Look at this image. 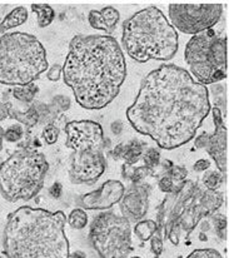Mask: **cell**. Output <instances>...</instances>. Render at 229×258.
I'll return each mask as SVG.
<instances>
[{
  "label": "cell",
  "mask_w": 229,
  "mask_h": 258,
  "mask_svg": "<svg viewBox=\"0 0 229 258\" xmlns=\"http://www.w3.org/2000/svg\"><path fill=\"white\" fill-rule=\"evenodd\" d=\"M209 112L205 86L185 69L168 64L143 79L134 103L127 109V118L138 133L172 151L194 138Z\"/></svg>",
  "instance_id": "cell-1"
},
{
  "label": "cell",
  "mask_w": 229,
  "mask_h": 258,
  "mask_svg": "<svg viewBox=\"0 0 229 258\" xmlns=\"http://www.w3.org/2000/svg\"><path fill=\"white\" fill-rule=\"evenodd\" d=\"M64 83L82 108L99 110L119 94L127 77L122 48L110 35H77L63 66Z\"/></svg>",
  "instance_id": "cell-2"
},
{
  "label": "cell",
  "mask_w": 229,
  "mask_h": 258,
  "mask_svg": "<svg viewBox=\"0 0 229 258\" xmlns=\"http://www.w3.org/2000/svg\"><path fill=\"white\" fill-rule=\"evenodd\" d=\"M64 212L24 206L8 216L3 248L7 258H69Z\"/></svg>",
  "instance_id": "cell-3"
},
{
  "label": "cell",
  "mask_w": 229,
  "mask_h": 258,
  "mask_svg": "<svg viewBox=\"0 0 229 258\" xmlns=\"http://www.w3.org/2000/svg\"><path fill=\"white\" fill-rule=\"evenodd\" d=\"M123 46L138 63L171 60L179 48L178 34L157 7H148L123 23Z\"/></svg>",
  "instance_id": "cell-4"
},
{
  "label": "cell",
  "mask_w": 229,
  "mask_h": 258,
  "mask_svg": "<svg viewBox=\"0 0 229 258\" xmlns=\"http://www.w3.org/2000/svg\"><path fill=\"white\" fill-rule=\"evenodd\" d=\"M43 44L27 33H5L0 38V84H32L48 69Z\"/></svg>",
  "instance_id": "cell-5"
},
{
  "label": "cell",
  "mask_w": 229,
  "mask_h": 258,
  "mask_svg": "<svg viewBox=\"0 0 229 258\" xmlns=\"http://www.w3.org/2000/svg\"><path fill=\"white\" fill-rule=\"evenodd\" d=\"M49 163L34 149L14 152L0 164V193L8 202L30 201L44 185Z\"/></svg>",
  "instance_id": "cell-6"
},
{
  "label": "cell",
  "mask_w": 229,
  "mask_h": 258,
  "mask_svg": "<svg viewBox=\"0 0 229 258\" xmlns=\"http://www.w3.org/2000/svg\"><path fill=\"white\" fill-rule=\"evenodd\" d=\"M184 59L198 83H218L228 77V38L218 37L213 29L193 35Z\"/></svg>",
  "instance_id": "cell-7"
},
{
  "label": "cell",
  "mask_w": 229,
  "mask_h": 258,
  "mask_svg": "<svg viewBox=\"0 0 229 258\" xmlns=\"http://www.w3.org/2000/svg\"><path fill=\"white\" fill-rule=\"evenodd\" d=\"M89 239L100 258H128L132 252L130 222L112 212L100 213L93 219Z\"/></svg>",
  "instance_id": "cell-8"
},
{
  "label": "cell",
  "mask_w": 229,
  "mask_h": 258,
  "mask_svg": "<svg viewBox=\"0 0 229 258\" xmlns=\"http://www.w3.org/2000/svg\"><path fill=\"white\" fill-rule=\"evenodd\" d=\"M222 14V4H169L168 7L172 27L190 35L212 29Z\"/></svg>",
  "instance_id": "cell-9"
},
{
  "label": "cell",
  "mask_w": 229,
  "mask_h": 258,
  "mask_svg": "<svg viewBox=\"0 0 229 258\" xmlns=\"http://www.w3.org/2000/svg\"><path fill=\"white\" fill-rule=\"evenodd\" d=\"M213 113L214 133H202L195 138V148H205L219 172L227 178L228 174V128L225 127L222 113L218 107L210 108Z\"/></svg>",
  "instance_id": "cell-10"
},
{
  "label": "cell",
  "mask_w": 229,
  "mask_h": 258,
  "mask_svg": "<svg viewBox=\"0 0 229 258\" xmlns=\"http://www.w3.org/2000/svg\"><path fill=\"white\" fill-rule=\"evenodd\" d=\"M107 168L103 151L88 149L74 152L70 159L69 177L74 184H92L97 182Z\"/></svg>",
  "instance_id": "cell-11"
},
{
  "label": "cell",
  "mask_w": 229,
  "mask_h": 258,
  "mask_svg": "<svg viewBox=\"0 0 229 258\" xmlns=\"http://www.w3.org/2000/svg\"><path fill=\"white\" fill-rule=\"evenodd\" d=\"M66 148L74 152L97 149L104 147V132L102 125L93 120H73L65 125Z\"/></svg>",
  "instance_id": "cell-12"
},
{
  "label": "cell",
  "mask_w": 229,
  "mask_h": 258,
  "mask_svg": "<svg viewBox=\"0 0 229 258\" xmlns=\"http://www.w3.org/2000/svg\"><path fill=\"white\" fill-rule=\"evenodd\" d=\"M125 187L120 180L110 179L103 183L98 189L87 193L79 197L78 205L86 210H109L113 206L120 202Z\"/></svg>",
  "instance_id": "cell-13"
},
{
  "label": "cell",
  "mask_w": 229,
  "mask_h": 258,
  "mask_svg": "<svg viewBox=\"0 0 229 258\" xmlns=\"http://www.w3.org/2000/svg\"><path fill=\"white\" fill-rule=\"evenodd\" d=\"M150 192V185L145 183H135L130 185L119 202L123 217L128 221H141L148 213Z\"/></svg>",
  "instance_id": "cell-14"
},
{
  "label": "cell",
  "mask_w": 229,
  "mask_h": 258,
  "mask_svg": "<svg viewBox=\"0 0 229 258\" xmlns=\"http://www.w3.org/2000/svg\"><path fill=\"white\" fill-rule=\"evenodd\" d=\"M200 192H202V189H200L199 185H198L194 195H193L192 200H190L189 203L185 206L183 212H182L181 217H179V227L185 232V237H187V238L189 237V234L194 231L197 224L199 223L204 217L212 216L207 210H205L204 206L199 202V200H198Z\"/></svg>",
  "instance_id": "cell-15"
},
{
  "label": "cell",
  "mask_w": 229,
  "mask_h": 258,
  "mask_svg": "<svg viewBox=\"0 0 229 258\" xmlns=\"http://www.w3.org/2000/svg\"><path fill=\"white\" fill-rule=\"evenodd\" d=\"M119 20V12L113 7H105L102 10H91L88 15L91 27L97 30H102L105 34H112Z\"/></svg>",
  "instance_id": "cell-16"
},
{
  "label": "cell",
  "mask_w": 229,
  "mask_h": 258,
  "mask_svg": "<svg viewBox=\"0 0 229 258\" xmlns=\"http://www.w3.org/2000/svg\"><path fill=\"white\" fill-rule=\"evenodd\" d=\"M144 151H145V143L139 141V139L134 138L128 142V143H123L122 159L124 161V164L134 166L135 163L140 161Z\"/></svg>",
  "instance_id": "cell-17"
},
{
  "label": "cell",
  "mask_w": 229,
  "mask_h": 258,
  "mask_svg": "<svg viewBox=\"0 0 229 258\" xmlns=\"http://www.w3.org/2000/svg\"><path fill=\"white\" fill-rule=\"evenodd\" d=\"M8 113H9V117L12 119L18 120L19 123L24 124L25 127L33 128L39 123V114H38L37 109H35L34 105H30L25 112H20V110L15 109L12 105V103H9L8 105Z\"/></svg>",
  "instance_id": "cell-18"
},
{
  "label": "cell",
  "mask_w": 229,
  "mask_h": 258,
  "mask_svg": "<svg viewBox=\"0 0 229 258\" xmlns=\"http://www.w3.org/2000/svg\"><path fill=\"white\" fill-rule=\"evenodd\" d=\"M28 20V10L24 7H18L13 9L7 17L4 18L2 23H0V33L5 34L7 30L17 28L19 25L24 24Z\"/></svg>",
  "instance_id": "cell-19"
},
{
  "label": "cell",
  "mask_w": 229,
  "mask_h": 258,
  "mask_svg": "<svg viewBox=\"0 0 229 258\" xmlns=\"http://www.w3.org/2000/svg\"><path fill=\"white\" fill-rule=\"evenodd\" d=\"M32 10L37 14L39 28H46L51 24V22L55 18V12L48 4H33Z\"/></svg>",
  "instance_id": "cell-20"
},
{
  "label": "cell",
  "mask_w": 229,
  "mask_h": 258,
  "mask_svg": "<svg viewBox=\"0 0 229 258\" xmlns=\"http://www.w3.org/2000/svg\"><path fill=\"white\" fill-rule=\"evenodd\" d=\"M39 92V88L35 84H28V86H23V87H17L13 89V97L15 99H18L19 102L25 103V104H29L34 100L35 95L38 94Z\"/></svg>",
  "instance_id": "cell-21"
},
{
  "label": "cell",
  "mask_w": 229,
  "mask_h": 258,
  "mask_svg": "<svg viewBox=\"0 0 229 258\" xmlns=\"http://www.w3.org/2000/svg\"><path fill=\"white\" fill-rule=\"evenodd\" d=\"M141 159H143L144 167L148 169L149 173H150V175H156V169L161 166V162H162L161 153H159L158 149L153 148V147L145 149L143 156H141Z\"/></svg>",
  "instance_id": "cell-22"
},
{
  "label": "cell",
  "mask_w": 229,
  "mask_h": 258,
  "mask_svg": "<svg viewBox=\"0 0 229 258\" xmlns=\"http://www.w3.org/2000/svg\"><path fill=\"white\" fill-rule=\"evenodd\" d=\"M156 229V221H153V219H145V221H139L138 223L135 224L134 233L140 241L146 242L148 239L151 238V236L154 234Z\"/></svg>",
  "instance_id": "cell-23"
},
{
  "label": "cell",
  "mask_w": 229,
  "mask_h": 258,
  "mask_svg": "<svg viewBox=\"0 0 229 258\" xmlns=\"http://www.w3.org/2000/svg\"><path fill=\"white\" fill-rule=\"evenodd\" d=\"M122 174L125 179L130 180L133 184H135V183H140L141 180L146 177V175H150V173H149L148 169H146L144 166L137 167V168H133V166L123 164Z\"/></svg>",
  "instance_id": "cell-24"
},
{
  "label": "cell",
  "mask_w": 229,
  "mask_h": 258,
  "mask_svg": "<svg viewBox=\"0 0 229 258\" xmlns=\"http://www.w3.org/2000/svg\"><path fill=\"white\" fill-rule=\"evenodd\" d=\"M203 184L205 185L207 189L210 190H218V188L222 187L223 182L227 180V178L222 174L219 171H205L202 177Z\"/></svg>",
  "instance_id": "cell-25"
},
{
  "label": "cell",
  "mask_w": 229,
  "mask_h": 258,
  "mask_svg": "<svg viewBox=\"0 0 229 258\" xmlns=\"http://www.w3.org/2000/svg\"><path fill=\"white\" fill-rule=\"evenodd\" d=\"M158 187L162 192L167 193V195H176V193H178L183 188L172 179V177L168 174L167 171H162L161 175H159Z\"/></svg>",
  "instance_id": "cell-26"
},
{
  "label": "cell",
  "mask_w": 229,
  "mask_h": 258,
  "mask_svg": "<svg viewBox=\"0 0 229 258\" xmlns=\"http://www.w3.org/2000/svg\"><path fill=\"white\" fill-rule=\"evenodd\" d=\"M68 223L71 228L74 229H83L88 224V215L83 208H75L70 212L68 217Z\"/></svg>",
  "instance_id": "cell-27"
},
{
  "label": "cell",
  "mask_w": 229,
  "mask_h": 258,
  "mask_svg": "<svg viewBox=\"0 0 229 258\" xmlns=\"http://www.w3.org/2000/svg\"><path fill=\"white\" fill-rule=\"evenodd\" d=\"M213 226L215 228V234L223 241H227L228 238V221L227 217L223 215H212L210 216Z\"/></svg>",
  "instance_id": "cell-28"
},
{
  "label": "cell",
  "mask_w": 229,
  "mask_h": 258,
  "mask_svg": "<svg viewBox=\"0 0 229 258\" xmlns=\"http://www.w3.org/2000/svg\"><path fill=\"white\" fill-rule=\"evenodd\" d=\"M151 241H150V247H151V251H153L154 256L158 258L163 252V229L158 228L157 227L156 232L154 234L151 236Z\"/></svg>",
  "instance_id": "cell-29"
},
{
  "label": "cell",
  "mask_w": 229,
  "mask_h": 258,
  "mask_svg": "<svg viewBox=\"0 0 229 258\" xmlns=\"http://www.w3.org/2000/svg\"><path fill=\"white\" fill-rule=\"evenodd\" d=\"M59 134H60V129L56 127V125L51 124L50 123V124H46L44 129H43L42 138L46 144L51 146V144H54L58 142Z\"/></svg>",
  "instance_id": "cell-30"
},
{
  "label": "cell",
  "mask_w": 229,
  "mask_h": 258,
  "mask_svg": "<svg viewBox=\"0 0 229 258\" xmlns=\"http://www.w3.org/2000/svg\"><path fill=\"white\" fill-rule=\"evenodd\" d=\"M23 134H24V131L20 125H12L7 131H4V139L10 143H15L23 138Z\"/></svg>",
  "instance_id": "cell-31"
},
{
  "label": "cell",
  "mask_w": 229,
  "mask_h": 258,
  "mask_svg": "<svg viewBox=\"0 0 229 258\" xmlns=\"http://www.w3.org/2000/svg\"><path fill=\"white\" fill-rule=\"evenodd\" d=\"M71 100L70 98L64 97V95H56L54 97L53 102H51V107L56 110V112H64L70 108Z\"/></svg>",
  "instance_id": "cell-32"
},
{
  "label": "cell",
  "mask_w": 229,
  "mask_h": 258,
  "mask_svg": "<svg viewBox=\"0 0 229 258\" xmlns=\"http://www.w3.org/2000/svg\"><path fill=\"white\" fill-rule=\"evenodd\" d=\"M187 258H223L222 254L218 251L212 248H203L195 249Z\"/></svg>",
  "instance_id": "cell-33"
},
{
  "label": "cell",
  "mask_w": 229,
  "mask_h": 258,
  "mask_svg": "<svg viewBox=\"0 0 229 258\" xmlns=\"http://www.w3.org/2000/svg\"><path fill=\"white\" fill-rule=\"evenodd\" d=\"M63 74V67L59 66V64H54L53 67H50L46 73V78L51 82H56L60 79V76Z\"/></svg>",
  "instance_id": "cell-34"
},
{
  "label": "cell",
  "mask_w": 229,
  "mask_h": 258,
  "mask_svg": "<svg viewBox=\"0 0 229 258\" xmlns=\"http://www.w3.org/2000/svg\"><path fill=\"white\" fill-rule=\"evenodd\" d=\"M210 168V162L208 159H199L194 163L193 169L194 172H205Z\"/></svg>",
  "instance_id": "cell-35"
},
{
  "label": "cell",
  "mask_w": 229,
  "mask_h": 258,
  "mask_svg": "<svg viewBox=\"0 0 229 258\" xmlns=\"http://www.w3.org/2000/svg\"><path fill=\"white\" fill-rule=\"evenodd\" d=\"M49 193L51 195V197L60 198L61 193H63V187H61L60 183H54L50 187V189H49Z\"/></svg>",
  "instance_id": "cell-36"
},
{
  "label": "cell",
  "mask_w": 229,
  "mask_h": 258,
  "mask_svg": "<svg viewBox=\"0 0 229 258\" xmlns=\"http://www.w3.org/2000/svg\"><path fill=\"white\" fill-rule=\"evenodd\" d=\"M8 105H9V102L0 103V122H2V120H5L8 117H9V113H8Z\"/></svg>",
  "instance_id": "cell-37"
},
{
  "label": "cell",
  "mask_w": 229,
  "mask_h": 258,
  "mask_svg": "<svg viewBox=\"0 0 229 258\" xmlns=\"http://www.w3.org/2000/svg\"><path fill=\"white\" fill-rule=\"evenodd\" d=\"M110 129H112L113 134H115V136H120L123 132V123L120 122V120H115V122H113L112 125H110Z\"/></svg>",
  "instance_id": "cell-38"
},
{
  "label": "cell",
  "mask_w": 229,
  "mask_h": 258,
  "mask_svg": "<svg viewBox=\"0 0 229 258\" xmlns=\"http://www.w3.org/2000/svg\"><path fill=\"white\" fill-rule=\"evenodd\" d=\"M69 258H87V256L84 252L77 251V252H74V253L69 254Z\"/></svg>",
  "instance_id": "cell-39"
},
{
  "label": "cell",
  "mask_w": 229,
  "mask_h": 258,
  "mask_svg": "<svg viewBox=\"0 0 229 258\" xmlns=\"http://www.w3.org/2000/svg\"><path fill=\"white\" fill-rule=\"evenodd\" d=\"M3 141H4V129L0 125V152L3 151Z\"/></svg>",
  "instance_id": "cell-40"
},
{
  "label": "cell",
  "mask_w": 229,
  "mask_h": 258,
  "mask_svg": "<svg viewBox=\"0 0 229 258\" xmlns=\"http://www.w3.org/2000/svg\"><path fill=\"white\" fill-rule=\"evenodd\" d=\"M208 229H209V223H208V222H203V223H202V231L204 232V231H208Z\"/></svg>",
  "instance_id": "cell-41"
},
{
  "label": "cell",
  "mask_w": 229,
  "mask_h": 258,
  "mask_svg": "<svg viewBox=\"0 0 229 258\" xmlns=\"http://www.w3.org/2000/svg\"><path fill=\"white\" fill-rule=\"evenodd\" d=\"M130 258H140V257H137V256H135V257H130Z\"/></svg>",
  "instance_id": "cell-42"
},
{
  "label": "cell",
  "mask_w": 229,
  "mask_h": 258,
  "mask_svg": "<svg viewBox=\"0 0 229 258\" xmlns=\"http://www.w3.org/2000/svg\"><path fill=\"white\" fill-rule=\"evenodd\" d=\"M0 258H3V257H2V256H0Z\"/></svg>",
  "instance_id": "cell-43"
}]
</instances>
